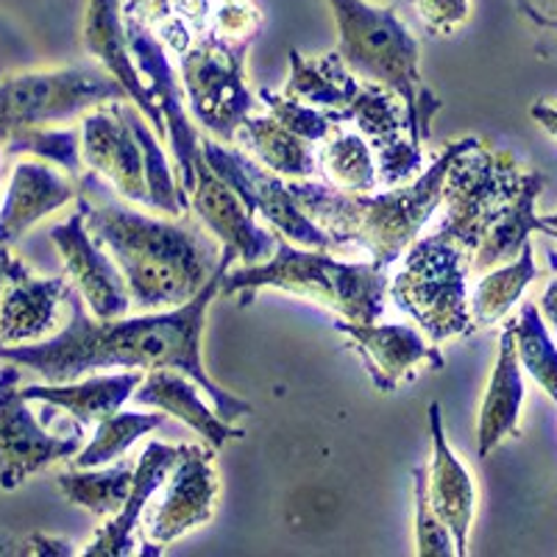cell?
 <instances>
[{
    "label": "cell",
    "instance_id": "cell-1",
    "mask_svg": "<svg viewBox=\"0 0 557 557\" xmlns=\"http://www.w3.org/2000/svg\"><path fill=\"white\" fill-rule=\"evenodd\" d=\"M237 253L232 248H221L215 276L182 307L173 310L143 312L137 318H98L89 315L82 296L70 287L64 305L70 310V321L53 335L37 343L20 346H0V362H14L17 368H28L42 382H73L107 368L123 371H157V368H176L182 374L198 382L207 399L212 401L223 421H237L240 416L253 412V407L235 393L223 391L203 368L201 337L207 330V312L221 296V278L235 265Z\"/></svg>",
    "mask_w": 557,
    "mask_h": 557
},
{
    "label": "cell",
    "instance_id": "cell-2",
    "mask_svg": "<svg viewBox=\"0 0 557 557\" xmlns=\"http://www.w3.org/2000/svg\"><path fill=\"white\" fill-rule=\"evenodd\" d=\"M78 209L89 232L121 268L132 305L143 312L182 307L215 276L221 251L201 226L162 221L123 201L82 193Z\"/></svg>",
    "mask_w": 557,
    "mask_h": 557
},
{
    "label": "cell",
    "instance_id": "cell-3",
    "mask_svg": "<svg viewBox=\"0 0 557 557\" xmlns=\"http://www.w3.org/2000/svg\"><path fill=\"white\" fill-rule=\"evenodd\" d=\"M466 146L469 137L451 139L421 176L401 187H385L382 193H343L310 178H287V187L305 215L337 248L357 246L374 262L393 268L441 207L446 171Z\"/></svg>",
    "mask_w": 557,
    "mask_h": 557
},
{
    "label": "cell",
    "instance_id": "cell-4",
    "mask_svg": "<svg viewBox=\"0 0 557 557\" xmlns=\"http://www.w3.org/2000/svg\"><path fill=\"white\" fill-rule=\"evenodd\" d=\"M391 268L374 260H337L330 248H305L276 237L268 260L228 268L221 278L223 298L251 305L260 290H282L337 312L343 321L374 323L385 312Z\"/></svg>",
    "mask_w": 557,
    "mask_h": 557
},
{
    "label": "cell",
    "instance_id": "cell-5",
    "mask_svg": "<svg viewBox=\"0 0 557 557\" xmlns=\"http://www.w3.org/2000/svg\"><path fill=\"white\" fill-rule=\"evenodd\" d=\"M337 26V53L362 82L399 92L407 107V137L424 146L441 98L421 78V45L396 9L376 0H326Z\"/></svg>",
    "mask_w": 557,
    "mask_h": 557
},
{
    "label": "cell",
    "instance_id": "cell-6",
    "mask_svg": "<svg viewBox=\"0 0 557 557\" xmlns=\"http://www.w3.org/2000/svg\"><path fill=\"white\" fill-rule=\"evenodd\" d=\"M471 253L444 232L418 237L387 282V296L430 343L474 332L469 310Z\"/></svg>",
    "mask_w": 557,
    "mask_h": 557
},
{
    "label": "cell",
    "instance_id": "cell-7",
    "mask_svg": "<svg viewBox=\"0 0 557 557\" xmlns=\"http://www.w3.org/2000/svg\"><path fill=\"white\" fill-rule=\"evenodd\" d=\"M527 171L510 151L491 148L482 139L469 137V146L451 159L444 178L441 207L444 221L437 232L474 257L491 223L524 187Z\"/></svg>",
    "mask_w": 557,
    "mask_h": 557
},
{
    "label": "cell",
    "instance_id": "cell-8",
    "mask_svg": "<svg viewBox=\"0 0 557 557\" xmlns=\"http://www.w3.org/2000/svg\"><path fill=\"white\" fill-rule=\"evenodd\" d=\"M128 101L126 89L101 67L70 64L23 70L0 78V146L28 128L59 126L101 103Z\"/></svg>",
    "mask_w": 557,
    "mask_h": 557
},
{
    "label": "cell",
    "instance_id": "cell-9",
    "mask_svg": "<svg viewBox=\"0 0 557 557\" xmlns=\"http://www.w3.org/2000/svg\"><path fill=\"white\" fill-rule=\"evenodd\" d=\"M248 48L251 45L226 42L203 32L178 53V78L190 117L228 146H235L237 128L257 109V96L246 82Z\"/></svg>",
    "mask_w": 557,
    "mask_h": 557
},
{
    "label": "cell",
    "instance_id": "cell-10",
    "mask_svg": "<svg viewBox=\"0 0 557 557\" xmlns=\"http://www.w3.org/2000/svg\"><path fill=\"white\" fill-rule=\"evenodd\" d=\"M153 3L157 0H126V3H121L123 26H126L134 67L146 82L148 92L153 96L159 112H162V121H165L168 143H171L178 168V187L187 198L193 184H196V159L201 153V137L193 126L182 78L171 62V51L159 42L157 32H153ZM187 203H190V198H187Z\"/></svg>",
    "mask_w": 557,
    "mask_h": 557
},
{
    "label": "cell",
    "instance_id": "cell-11",
    "mask_svg": "<svg viewBox=\"0 0 557 557\" xmlns=\"http://www.w3.org/2000/svg\"><path fill=\"white\" fill-rule=\"evenodd\" d=\"M221 476L212 446L182 444L178 460L143 513V544L162 555V546L184 539L215 516ZM143 549V555H146Z\"/></svg>",
    "mask_w": 557,
    "mask_h": 557
},
{
    "label": "cell",
    "instance_id": "cell-12",
    "mask_svg": "<svg viewBox=\"0 0 557 557\" xmlns=\"http://www.w3.org/2000/svg\"><path fill=\"white\" fill-rule=\"evenodd\" d=\"M20 391V368L0 366V491H14L53 462L73 460L82 449L84 426L53 432L34 416Z\"/></svg>",
    "mask_w": 557,
    "mask_h": 557
},
{
    "label": "cell",
    "instance_id": "cell-13",
    "mask_svg": "<svg viewBox=\"0 0 557 557\" xmlns=\"http://www.w3.org/2000/svg\"><path fill=\"white\" fill-rule=\"evenodd\" d=\"M201 157L240 196L248 212L253 218L260 215L273 228V235L305 248H337L298 207L287 178L260 168L257 159H248L240 148H228V143L215 137L201 139Z\"/></svg>",
    "mask_w": 557,
    "mask_h": 557
},
{
    "label": "cell",
    "instance_id": "cell-14",
    "mask_svg": "<svg viewBox=\"0 0 557 557\" xmlns=\"http://www.w3.org/2000/svg\"><path fill=\"white\" fill-rule=\"evenodd\" d=\"M126 101L101 103L82 114V159L84 171L107 182L123 201L151 207L143 171V148L134 137L132 123L123 112Z\"/></svg>",
    "mask_w": 557,
    "mask_h": 557
},
{
    "label": "cell",
    "instance_id": "cell-15",
    "mask_svg": "<svg viewBox=\"0 0 557 557\" xmlns=\"http://www.w3.org/2000/svg\"><path fill=\"white\" fill-rule=\"evenodd\" d=\"M48 237L62 257L64 276L73 282L89 315L107 321V318H121L132 310L121 268L114 265L112 253L89 232L82 209L53 226Z\"/></svg>",
    "mask_w": 557,
    "mask_h": 557
},
{
    "label": "cell",
    "instance_id": "cell-16",
    "mask_svg": "<svg viewBox=\"0 0 557 557\" xmlns=\"http://www.w3.org/2000/svg\"><path fill=\"white\" fill-rule=\"evenodd\" d=\"M332 326L346 335L351 348L362 357L368 376L380 393L396 391L416 374V368L426 366L441 371L446 366L441 348L407 323H351L337 318Z\"/></svg>",
    "mask_w": 557,
    "mask_h": 557
},
{
    "label": "cell",
    "instance_id": "cell-17",
    "mask_svg": "<svg viewBox=\"0 0 557 557\" xmlns=\"http://www.w3.org/2000/svg\"><path fill=\"white\" fill-rule=\"evenodd\" d=\"M187 198L209 235L221 246L232 248L243 260V265H253V262L271 257L276 248V237L257 223L240 196L203 162L201 153L196 159V184Z\"/></svg>",
    "mask_w": 557,
    "mask_h": 557
},
{
    "label": "cell",
    "instance_id": "cell-18",
    "mask_svg": "<svg viewBox=\"0 0 557 557\" xmlns=\"http://www.w3.org/2000/svg\"><path fill=\"white\" fill-rule=\"evenodd\" d=\"M82 184L42 159L23 157L9 173L7 196L0 203V243L12 246L39 221L78 201Z\"/></svg>",
    "mask_w": 557,
    "mask_h": 557
},
{
    "label": "cell",
    "instance_id": "cell-19",
    "mask_svg": "<svg viewBox=\"0 0 557 557\" xmlns=\"http://www.w3.org/2000/svg\"><path fill=\"white\" fill-rule=\"evenodd\" d=\"M82 45L84 51L96 59L98 67L126 89L128 101L143 112V117H146L148 126L153 128V134H157L159 139H168L162 112H159L157 101H153V96L148 92L146 82H143V76L137 73V67H134L126 26H123L121 0H87Z\"/></svg>",
    "mask_w": 557,
    "mask_h": 557
},
{
    "label": "cell",
    "instance_id": "cell-20",
    "mask_svg": "<svg viewBox=\"0 0 557 557\" xmlns=\"http://www.w3.org/2000/svg\"><path fill=\"white\" fill-rule=\"evenodd\" d=\"M430 437L432 460L426 466V494L435 513L449 527L455 539L457 557L469 555V535L476 513V487L469 469L451 451L444 430V410L437 401L430 405Z\"/></svg>",
    "mask_w": 557,
    "mask_h": 557
},
{
    "label": "cell",
    "instance_id": "cell-21",
    "mask_svg": "<svg viewBox=\"0 0 557 557\" xmlns=\"http://www.w3.org/2000/svg\"><path fill=\"white\" fill-rule=\"evenodd\" d=\"M67 293V278L37 276L28 265L9 278L0 293V346L37 343L51 335Z\"/></svg>",
    "mask_w": 557,
    "mask_h": 557
},
{
    "label": "cell",
    "instance_id": "cell-22",
    "mask_svg": "<svg viewBox=\"0 0 557 557\" xmlns=\"http://www.w3.org/2000/svg\"><path fill=\"white\" fill-rule=\"evenodd\" d=\"M178 449L182 444H159L151 441L146 449L139 451V457L134 460V476L132 487H128V496L123 502V507L101 530L96 532V539L89 541L87 549L82 552L84 557H126L134 552V530L143 521L148 502L153 499L162 482L171 474L173 462L178 460Z\"/></svg>",
    "mask_w": 557,
    "mask_h": 557
},
{
    "label": "cell",
    "instance_id": "cell-23",
    "mask_svg": "<svg viewBox=\"0 0 557 557\" xmlns=\"http://www.w3.org/2000/svg\"><path fill=\"white\" fill-rule=\"evenodd\" d=\"M139 407H153V410H162L165 416L178 418L184 424L196 430L198 435L207 441L212 449H223L228 441L243 437V430L235 424L223 421L215 412V407H209L201 399V387L198 382H193L190 376L176 371V368H157V371H148L139 382V387L132 396Z\"/></svg>",
    "mask_w": 557,
    "mask_h": 557
},
{
    "label": "cell",
    "instance_id": "cell-24",
    "mask_svg": "<svg viewBox=\"0 0 557 557\" xmlns=\"http://www.w3.org/2000/svg\"><path fill=\"white\" fill-rule=\"evenodd\" d=\"M521 407H524V371L516 357L513 330L510 323H505L494 371H491L480 416H476V455L487 457L499 449L505 437L521 435Z\"/></svg>",
    "mask_w": 557,
    "mask_h": 557
},
{
    "label": "cell",
    "instance_id": "cell-25",
    "mask_svg": "<svg viewBox=\"0 0 557 557\" xmlns=\"http://www.w3.org/2000/svg\"><path fill=\"white\" fill-rule=\"evenodd\" d=\"M143 371H121V374H87L73 382H42V385L20 387L28 401L57 407L67 412L82 426L98 424L101 418L123 410L134 391L143 382Z\"/></svg>",
    "mask_w": 557,
    "mask_h": 557
},
{
    "label": "cell",
    "instance_id": "cell-26",
    "mask_svg": "<svg viewBox=\"0 0 557 557\" xmlns=\"http://www.w3.org/2000/svg\"><path fill=\"white\" fill-rule=\"evenodd\" d=\"M544 184V173L530 171L519 196L507 203L505 212L491 223V228L485 232L482 243L476 246L474 257H471V273H485L491 271V268L516 260L521 248H524V243H530L532 232H541L535 203H539Z\"/></svg>",
    "mask_w": 557,
    "mask_h": 557
},
{
    "label": "cell",
    "instance_id": "cell-27",
    "mask_svg": "<svg viewBox=\"0 0 557 557\" xmlns=\"http://www.w3.org/2000/svg\"><path fill=\"white\" fill-rule=\"evenodd\" d=\"M357 89H360V78L348 70L337 51L321 53V57H307L296 48L290 51V76L282 92L293 101L343 112L355 101Z\"/></svg>",
    "mask_w": 557,
    "mask_h": 557
},
{
    "label": "cell",
    "instance_id": "cell-28",
    "mask_svg": "<svg viewBox=\"0 0 557 557\" xmlns=\"http://www.w3.org/2000/svg\"><path fill=\"white\" fill-rule=\"evenodd\" d=\"M235 143L253 153L262 168L282 178H310L318 171L312 143L293 134L271 114H248L237 128Z\"/></svg>",
    "mask_w": 557,
    "mask_h": 557
},
{
    "label": "cell",
    "instance_id": "cell-29",
    "mask_svg": "<svg viewBox=\"0 0 557 557\" xmlns=\"http://www.w3.org/2000/svg\"><path fill=\"white\" fill-rule=\"evenodd\" d=\"M318 146L315 168L330 187L343 193H374L380 187L374 148L357 128L343 123Z\"/></svg>",
    "mask_w": 557,
    "mask_h": 557
},
{
    "label": "cell",
    "instance_id": "cell-30",
    "mask_svg": "<svg viewBox=\"0 0 557 557\" xmlns=\"http://www.w3.org/2000/svg\"><path fill=\"white\" fill-rule=\"evenodd\" d=\"M535 278H539V265H535V248H532V243H524L516 260L480 273V282H476L469 296L474 330L499 323L507 312L519 305V298L524 296V290Z\"/></svg>",
    "mask_w": 557,
    "mask_h": 557
},
{
    "label": "cell",
    "instance_id": "cell-31",
    "mask_svg": "<svg viewBox=\"0 0 557 557\" xmlns=\"http://www.w3.org/2000/svg\"><path fill=\"white\" fill-rule=\"evenodd\" d=\"M134 460H114L98 469H73L57 476V485L70 505L92 516H114L123 507L132 487Z\"/></svg>",
    "mask_w": 557,
    "mask_h": 557
},
{
    "label": "cell",
    "instance_id": "cell-32",
    "mask_svg": "<svg viewBox=\"0 0 557 557\" xmlns=\"http://www.w3.org/2000/svg\"><path fill=\"white\" fill-rule=\"evenodd\" d=\"M168 416L159 412H128L117 410L112 416L101 418L96 424V432L89 435L87 444L73 455L76 469H98L109 462L121 460L143 435H151L153 430L165 424Z\"/></svg>",
    "mask_w": 557,
    "mask_h": 557
},
{
    "label": "cell",
    "instance_id": "cell-33",
    "mask_svg": "<svg viewBox=\"0 0 557 557\" xmlns=\"http://www.w3.org/2000/svg\"><path fill=\"white\" fill-rule=\"evenodd\" d=\"M346 123H355L357 132L371 143V148H385L407 134V107L391 87L376 82H360L355 101L343 109Z\"/></svg>",
    "mask_w": 557,
    "mask_h": 557
},
{
    "label": "cell",
    "instance_id": "cell-34",
    "mask_svg": "<svg viewBox=\"0 0 557 557\" xmlns=\"http://www.w3.org/2000/svg\"><path fill=\"white\" fill-rule=\"evenodd\" d=\"M123 112H126V121L132 123L139 148H143V171H146L151 209L165 212L171 218H182L190 209V203H187L182 187H178V176L173 173L171 159H168L165 148H162V139L153 134V128L148 126V121L134 103H123Z\"/></svg>",
    "mask_w": 557,
    "mask_h": 557
},
{
    "label": "cell",
    "instance_id": "cell-35",
    "mask_svg": "<svg viewBox=\"0 0 557 557\" xmlns=\"http://www.w3.org/2000/svg\"><path fill=\"white\" fill-rule=\"evenodd\" d=\"M521 371L539 382L541 391L557 405V343L549 335V323L541 315L539 305H524L510 321Z\"/></svg>",
    "mask_w": 557,
    "mask_h": 557
},
{
    "label": "cell",
    "instance_id": "cell-36",
    "mask_svg": "<svg viewBox=\"0 0 557 557\" xmlns=\"http://www.w3.org/2000/svg\"><path fill=\"white\" fill-rule=\"evenodd\" d=\"M3 153L9 157H34L42 162H51L53 168L67 173L70 178L82 182L84 159H82V132L78 126H42L28 128V132L14 134L9 143H3Z\"/></svg>",
    "mask_w": 557,
    "mask_h": 557
},
{
    "label": "cell",
    "instance_id": "cell-37",
    "mask_svg": "<svg viewBox=\"0 0 557 557\" xmlns=\"http://www.w3.org/2000/svg\"><path fill=\"white\" fill-rule=\"evenodd\" d=\"M260 98L268 107V114H271V117H276L282 126L290 128L293 134H298V137L312 143V146H318L321 139H326L337 126L346 123V114L343 112H332V109H318L310 107V103L293 101L285 92H273V89L268 87L260 89Z\"/></svg>",
    "mask_w": 557,
    "mask_h": 557
},
{
    "label": "cell",
    "instance_id": "cell-38",
    "mask_svg": "<svg viewBox=\"0 0 557 557\" xmlns=\"http://www.w3.org/2000/svg\"><path fill=\"white\" fill-rule=\"evenodd\" d=\"M412 487H416V552L418 557H457L455 539L449 527L432 507L426 494V466H416L412 471Z\"/></svg>",
    "mask_w": 557,
    "mask_h": 557
},
{
    "label": "cell",
    "instance_id": "cell-39",
    "mask_svg": "<svg viewBox=\"0 0 557 557\" xmlns=\"http://www.w3.org/2000/svg\"><path fill=\"white\" fill-rule=\"evenodd\" d=\"M262 28V9L257 0H223L215 3L209 17V34L226 39V42L251 45Z\"/></svg>",
    "mask_w": 557,
    "mask_h": 557
},
{
    "label": "cell",
    "instance_id": "cell-40",
    "mask_svg": "<svg viewBox=\"0 0 557 557\" xmlns=\"http://www.w3.org/2000/svg\"><path fill=\"white\" fill-rule=\"evenodd\" d=\"M376 182L380 187H401L424 171V146L412 143L410 137H399L385 148H376Z\"/></svg>",
    "mask_w": 557,
    "mask_h": 557
},
{
    "label": "cell",
    "instance_id": "cell-41",
    "mask_svg": "<svg viewBox=\"0 0 557 557\" xmlns=\"http://www.w3.org/2000/svg\"><path fill=\"white\" fill-rule=\"evenodd\" d=\"M418 17L435 34H451L471 17L469 0H412Z\"/></svg>",
    "mask_w": 557,
    "mask_h": 557
},
{
    "label": "cell",
    "instance_id": "cell-42",
    "mask_svg": "<svg viewBox=\"0 0 557 557\" xmlns=\"http://www.w3.org/2000/svg\"><path fill=\"white\" fill-rule=\"evenodd\" d=\"M28 555H39V557H67L76 555L73 544L62 539H51V535H42V532H34L28 535Z\"/></svg>",
    "mask_w": 557,
    "mask_h": 557
},
{
    "label": "cell",
    "instance_id": "cell-43",
    "mask_svg": "<svg viewBox=\"0 0 557 557\" xmlns=\"http://www.w3.org/2000/svg\"><path fill=\"white\" fill-rule=\"evenodd\" d=\"M532 17L530 23H535L539 28H549L557 32V0H527Z\"/></svg>",
    "mask_w": 557,
    "mask_h": 557
},
{
    "label": "cell",
    "instance_id": "cell-44",
    "mask_svg": "<svg viewBox=\"0 0 557 557\" xmlns=\"http://www.w3.org/2000/svg\"><path fill=\"white\" fill-rule=\"evenodd\" d=\"M530 114H532V121L539 123V126L544 128V132L549 134V137L557 139V103L539 101V103H535V107L530 109Z\"/></svg>",
    "mask_w": 557,
    "mask_h": 557
},
{
    "label": "cell",
    "instance_id": "cell-45",
    "mask_svg": "<svg viewBox=\"0 0 557 557\" xmlns=\"http://www.w3.org/2000/svg\"><path fill=\"white\" fill-rule=\"evenodd\" d=\"M23 268H26V262L20 260V257H14L12 248L0 243V293H3V287H7L9 278L17 276Z\"/></svg>",
    "mask_w": 557,
    "mask_h": 557
},
{
    "label": "cell",
    "instance_id": "cell-46",
    "mask_svg": "<svg viewBox=\"0 0 557 557\" xmlns=\"http://www.w3.org/2000/svg\"><path fill=\"white\" fill-rule=\"evenodd\" d=\"M539 310H541V315H544V321L549 323L552 330H555V335H557V276L552 278L549 287H546L544 296H541Z\"/></svg>",
    "mask_w": 557,
    "mask_h": 557
},
{
    "label": "cell",
    "instance_id": "cell-47",
    "mask_svg": "<svg viewBox=\"0 0 557 557\" xmlns=\"http://www.w3.org/2000/svg\"><path fill=\"white\" fill-rule=\"evenodd\" d=\"M539 221H541V235L557 240V212H552V215H539ZM552 265L557 268V257L552 260Z\"/></svg>",
    "mask_w": 557,
    "mask_h": 557
},
{
    "label": "cell",
    "instance_id": "cell-48",
    "mask_svg": "<svg viewBox=\"0 0 557 557\" xmlns=\"http://www.w3.org/2000/svg\"><path fill=\"white\" fill-rule=\"evenodd\" d=\"M513 3H516V7H519V12H521V14H524V17H527V20H530V17H532L530 7H527V0H513Z\"/></svg>",
    "mask_w": 557,
    "mask_h": 557
},
{
    "label": "cell",
    "instance_id": "cell-49",
    "mask_svg": "<svg viewBox=\"0 0 557 557\" xmlns=\"http://www.w3.org/2000/svg\"><path fill=\"white\" fill-rule=\"evenodd\" d=\"M3 171H7V153H3V146H0V182H3Z\"/></svg>",
    "mask_w": 557,
    "mask_h": 557
}]
</instances>
